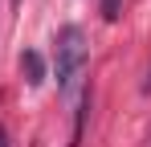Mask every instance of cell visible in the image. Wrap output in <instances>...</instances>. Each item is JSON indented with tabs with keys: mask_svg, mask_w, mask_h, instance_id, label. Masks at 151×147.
<instances>
[{
	"mask_svg": "<svg viewBox=\"0 0 151 147\" xmlns=\"http://www.w3.org/2000/svg\"><path fill=\"white\" fill-rule=\"evenodd\" d=\"M82 66H86V33L78 24H65L57 33V86L70 90L82 74Z\"/></svg>",
	"mask_w": 151,
	"mask_h": 147,
	"instance_id": "1",
	"label": "cell"
},
{
	"mask_svg": "<svg viewBox=\"0 0 151 147\" xmlns=\"http://www.w3.org/2000/svg\"><path fill=\"white\" fill-rule=\"evenodd\" d=\"M102 17L106 21H119V0H102Z\"/></svg>",
	"mask_w": 151,
	"mask_h": 147,
	"instance_id": "4",
	"label": "cell"
},
{
	"mask_svg": "<svg viewBox=\"0 0 151 147\" xmlns=\"http://www.w3.org/2000/svg\"><path fill=\"white\" fill-rule=\"evenodd\" d=\"M143 90H151V78H147V82H143Z\"/></svg>",
	"mask_w": 151,
	"mask_h": 147,
	"instance_id": "6",
	"label": "cell"
},
{
	"mask_svg": "<svg viewBox=\"0 0 151 147\" xmlns=\"http://www.w3.org/2000/svg\"><path fill=\"white\" fill-rule=\"evenodd\" d=\"M0 147H12V143H8V131H4V127H0Z\"/></svg>",
	"mask_w": 151,
	"mask_h": 147,
	"instance_id": "5",
	"label": "cell"
},
{
	"mask_svg": "<svg viewBox=\"0 0 151 147\" xmlns=\"http://www.w3.org/2000/svg\"><path fill=\"white\" fill-rule=\"evenodd\" d=\"M86 110H90V90L82 94V106H78V122H74V147L82 143V127H86Z\"/></svg>",
	"mask_w": 151,
	"mask_h": 147,
	"instance_id": "3",
	"label": "cell"
},
{
	"mask_svg": "<svg viewBox=\"0 0 151 147\" xmlns=\"http://www.w3.org/2000/svg\"><path fill=\"white\" fill-rule=\"evenodd\" d=\"M21 70H25L29 86H41V82H45V61H41V53H33V49L21 57Z\"/></svg>",
	"mask_w": 151,
	"mask_h": 147,
	"instance_id": "2",
	"label": "cell"
}]
</instances>
